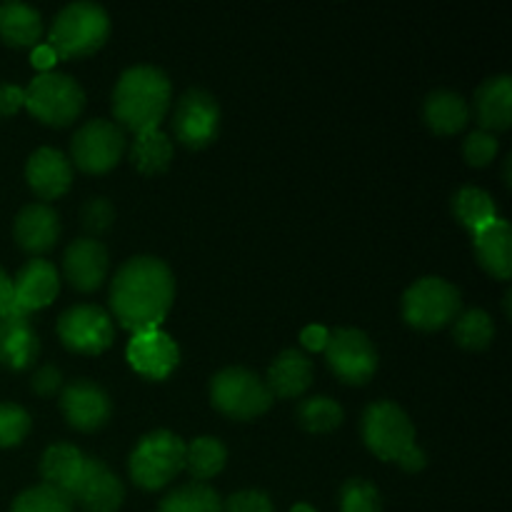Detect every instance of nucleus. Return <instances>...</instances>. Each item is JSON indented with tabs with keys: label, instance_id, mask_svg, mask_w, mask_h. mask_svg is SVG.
<instances>
[{
	"label": "nucleus",
	"instance_id": "nucleus-1",
	"mask_svg": "<svg viewBox=\"0 0 512 512\" xmlns=\"http://www.w3.org/2000/svg\"><path fill=\"white\" fill-rule=\"evenodd\" d=\"M175 300V278L168 265L153 255L125 260L110 285L113 315L130 333L158 330Z\"/></svg>",
	"mask_w": 512,
	"mask_h": 512
},
{
	"label": "nucleus",
	"instance_id": "nucleus-2",
	"mask_svg": "<svg viewBox=\"0 0 512 512\" xmlns=\"http://www.w3.org/2000/svg\"><path fill=\"white\" fill-rule=\"evenodd\" d=\"M170 80L153 65H135L118 78L113 90V115L133 133L155 130L170 110Z\"/></svg>",
	"mask_w": 512,
	"mask_h": 512
},
{
	"label": "nucleus",
	"instance_id": "nucleus-3",
	"mask_svg": "<svg viewBox=\"0 0 512 512\" xmlns=\"http://www.w3.org/2000/svg\"><path fill=\"white\" fill-rule=\"evenodd\" d=\"M363 443L375 458L398 463L408 473H420L428 465L423 450L415 443V425L393 400H378L368 405L360 420Z\"/></svg>",
	"mask_w": 512,
	"mask_h": 512
},
{
	"label": "nucleus",
	"instance_id": "nucleus-4",
	"mask_svg": "<svg viewBox=\"0 0 512 512\" xmlns=\"http://www.w3.org/2000/svg\"><path fill=\"white\" fill-rule=\"evenodd\" d=\"M110 33V20L100 5L95 3H70L65 5L53 20L48 43L53 55L63 60L85 58L98 53Z\"/></svg>",
	"mask_w": 512,
	"mask_h": 512
},
{
	"label": "nucleus",
	"instance_id": "nucleus-5",
	"mask_svg": "<svg viewBox=\"0 0 512 512\" xmlns=\"http://www.w3.org/2000/svg\"><path fill=\"white\" fill-rule=\"evenodd\" d=\"M23 108H28L40 123L65 128L83 113L85 93L70 75L45 70L23 88Z\"/></svg>",
	"mask_w": 512,
	"mask_h": 512
},
{
	"label": "nucleus",
	"instance_id": "nucleus-6",
	"mask_svg": "<svg viewBox=\"0 0 512 512\" xmlns=\"http://www.w3.org/2000/svg\"><path fill=\"white\" fill-rule=\"evenodd\" d=\"M130 478L143 490H160L185 470V440L170 430L143 435L130 453Z\"/></svg>",
	"mask_w": 512,
	"mask_h": 512
},
{
	"label": "nucleus",
	"instance_id": "nucleus-7",
	"mask_svg": "<svg viewBox=\"0 0 512 512\" xmlns=\"http://www.w3.org/2000/svg\"><path fill=\"white\" fill-rule=\"evenodd\" d=\"M460 290L438 275L420 278L405 290L403 318L418 330H440L460 313Z\"/></svg>",
	"mask_w": 512,
	"mask_h": 512
},
{
	"label": "nucleus",
	"instance_id": "nucleus-8",
	"mask_svg": "<svg viewBox=\"0 0 512 512\" xmlns=\"http://www.w3.org/2000/svg\"><path fill=\"white\" fill-rule=\"evenodd\" d=\"M210 400L215 410L233 420H253L268 413L273 395L263 380L245 368H225L210 380Z\"/></svg>",
	"mask_w": 512,
	"mask_h": 512
},
{
	"label": "nucleus",
	"instance_id": "nucleus-9",
	"mask_svg": "<svg viewBox=\"0 0 512 512\" xmlns=\"http://www.w3.org/2000/svg\"><path fill=\"white\" fill-rule=\"evenodd\" d=\"M330 370L348 385H363L378 370V350L358 328H338L328 333L323 348Z\"/></svg>",
	"mask_w": 512,
	"mask_h": 512
},
{
	"label": "nucleus",
	"instance_id": "nucleus-10",
	"mask_svg": "<svg viewBox=\"0 0 512 512\" xmlns=\"http://www.w3.org/2000/svg\"><path fill=\"white\" fill-rule=\"evenodd\" d=\"M70 153H73V163L83 173H108V170H113L118 165V160L125 153L123 128L118 123H113V120H88L73 135Z\"/></svg>",
	"mask_w": 512,
	"mask_h": 512
},
{
	"label": "nucleus",
	"instance_id": "nucleus-11",
	"mask_svg": "<svg viewBox=\"0 0 512 512\" xmlns=\"http://www.w3.org/2000/svg\"><path fill=\"white\" fill-rule=\"evenodd\" d=\"M58 338L73 353L100 355L113 345V318L98 305H73L58 318Z\"/></svg>",
	"mask_w": 512,
	"mask_h": 512
},
{
	"label": "nucleus",
	"instance_id": "nucleus-12",
	"mask_svg": "<svg viewBox=\"0 0 512 512\" xmlns=\"http://www.w3.org/2000/svg\"><path fill=\"white\" fill-rule=\"evenodd\" d=\"M220 105L203 88L185 90L173 113V133L185 148L200 150L218 138Z\"/></svg>",
	"mask_w": 512,
	"mask_h": 512
},
{
	"label": "nucleus",
	"instance_id": "nucleus-13",
	"mask_svg": "<svg viewBox=\"0 0 512 512\" xmlns=\"http://www.w3.org/2000/svg\"><path fill=\"white\" fill-rule=\"evenodd\" d=\"M60 290L58 270L50 260L33 258L18 270L13 280V303H10L8 313L15 318H28L35 310L45 308L55 300Z\"/></svg>",
	"mask_w": 512,
	"mask_h": 512
},
{
	"label": "nucleus",
	"instance_id": "nucleus-14",
	"mask_svg": "<svg viewBox=\"0 0 512 512\" xmlns=\"http://www.w3.org/2000/svg\"><path fill=\"white\" fill-rule=\"evenodd\" d=\"M60 410L70 428L80 430V433H93L108 423L113 403H110L108 393L93 380H73L60 393Z\"/></svg>",
	"mask_w": 512,
	"mask_h": 512
},
{
	"label": "nucleus",
	"instance_id": "nucleus-15",
	"mask_svg": "<svg viewBox=\"0 0 512 512\" xmlns=\"http://www.w3.org/2000/svg\"><path fill=\"white\" fill-rule=\"evenodd\" d=\"M70 500L73 505H80L83 512H115L123 505L125 488L103 460L85 455L83 473L70 493Z\"/></svg>",
	"mask_w": 512,
	"mask_h": 512
},
{
	"label": "nucleus",
	"instance_id": "nucleus-16",
	"mask_svg": "<svg viewBox=\"0 0 512 512\" xmlns=\"http://www.w3.org/2000/svg\"><path fill=\"white\" fill-rule=\"evenodd\" d=\"M128 363L133 365L135 373L150 380H163L178 368L180 363V348L168 333L163 330H145V333H135L133 340L128 343Z\"/></svg>",
	"mask_w": 512,
	"mask_h": 512
},
{
	"label": "nucleus",
	"instance_id": "nucleus-17",
	"mask_svg": "<svg viewBox=\"0 0 512 512\" xmlns=\"http://www.w3.org/2000/svg\"><path fill=\"white\" fill-rule=\"evenodd\" d=\"M65 280L80 293H93L108 275V250L100 240L80 238L65 248L63 255Z\"/></svg>",
	"mask_w": 512,
	"mask_h": 512
},
{
	"label": "nucleus",
	"instance_id": "nucleus-18",
	"mask_svg": "<svg viewBox=\"0 0 512 512\" xmlns=\"http://www.w3.org/2000/svg\"><path fill=\"white\" fill-rule=\"evenodd\" d=\"M25 180H28L30 190L40 200H58L70 190L73 168H70V160L60 150L45 145V148H38L28 158Z\"/></svg>",
	"mask_w": 512,
	"mask_h": 512
},
{
	"label": "nucleus",
	"instance_id": "nucleus-19",
	"mask_svg": "<svg viewBox=\"0 0 512 512\" xmlns=\"http://www.w3.org/2000/svg\"><path fill=\"white\" fill-rule=\"evenodd\" d=\"M15 240L30 255H43L53 250L60 238V218L48 203H30L18 213L13 225Z\"/></svg>",
	"mask_w": 512,
	"mask_h": 512
},
{
	"label": "nucleus",
	"instance_id": "nucleus-20",
	"mask_svg": "<svg viewBox=\"0 0 512 512\" xmlns=\"http://www.w3.org/2000/svg\"><path fill=\"white\" fill-rule=\"evenodd\" d=\"M40 353V338L28 318H0V365L13 373L28 370Z\"/></svg>",
	"mask_w": 512,
	"mask_h": 512
},
{
	"label": "nucleus",
	"instance_id": "nucleus-21",
	"mask_svg": "<svg viewBox=\"0 0 512 512\" xmlns=\"http://www.w3.org/2000/svg\"><path fill=\"white\" fill-rule=\"evenodd\" d=\"M263 383L273 398H300L313 383V363L300 350H283L268 368V378Z\"/></svg>",
	"mask_w": 512,
	"mask_h": 512
},
{
	"label": "nucleus",
	"instance_id": "nucleus-22",
	"mask_svg": "<svg viewBox=\"0 0 512 512\" xmlns=\"http://www.w3.org/2000/svg\"><path fill=\"white\" fill-rule=\"evenodd\" d=\"M475 255L478 263L488 270L493 278L510 280L512 275V230L503 218H495L478 233H473Z\"/></svg>",
	"mask_w": 512,
	"mask_h": 512
},
{
	"label": "nucleus",
	"instance_id": "nucleus-23",
	"mask_svg": "<svg viewBox=\"0 0 512 512\" xmlns=\"http://www.w3.org/2000/svg\"><path fill=\"white\" fill-rule=\"evenodd\" d=\"M475 113L485 133L508 130L512 125V78L495 75L488 78L475 93Z\"/></svg>",
	"mask_w": 512,
	"mask_h": 512
},
{
	"label": "nucleus",
	"instance_id": "nucleus-24",
	"mask_svg": "<svg viewBox=\"0 0 512 512\" xmlns=\"http://www.w3.org/2000/svg\"><path fill=\"white\" fill-rule=\"evenodd\" d=\"M423 120L433 133L455 135L468 125V100L453 90H433L423 103Z\"/></svg>",
	"mask_w": 512,
	"mask_h": 512
},
{
	"label": "nucleus",
	"instance_id": "nucleus-25",
	"mask_svg": "<svg viewBox=\"0 0 512 512\" xmlns=\"http://www.w3.org/2000/svg\"><path fill=\"white\" fill-rule=\"evenodd\" d=\"M43 35V18L30 5L10 0L0 5V40L13 48H35Z\"/></svg>",
	"mask_w": 512,
	"mask_h": 512
},
{
	"label": "nucleus",
	"instance_id": "nucleus-26",
	"mask_svg": "<svg viewBox=\"0 0 512 512\" xmlns=\"http://www.w3.org/2000/svg\"><path fill=\"white\" fill-rule=\"evenodd\" d=\"M83 463L85 455L75 445L55 443L40 458V475H43L45 485L70 495L80 480V473H83Z\"/></svg>",
	"mask_w": 512,
	"mask_h": 512
},
{
	"label": "nucleus",
	"instance_id": "nucleus-27",
	"mask_svg": "<svg viewBox=\"0 0 512 512\" xmlns=\"http://www.w3.org/2000/svg\"><path fill=\"white\" fill-rule=\"evenodd\" d=\"M173 160V140L160 128L135 133L133 148H130V163L143 175H158L168 170Z\"/></svg>",
	"mask_w": 512,
	"mask_h": 512
},
{
	"label": "nucleus",
	"instance_id": "nucleus-28",
	"mask_svg": "<svg viewBox=\"0 0 512 512\" xmlns=\"http://www.w3.org/2000/svg\"><path fill=\"white\" fill-rule=\"evenodd\" d=\"M453 215L460 220V225L468 228L470 235H473L498 218V205H495L493 195L485 193L483 188L465 185V188H460L458 193L453 195Z\"/></svg>",
	"mask_w": 512,
	"mask_h": 512
},
{
	"label": "nucleus",
	"instance_id": "nucleus-29",
	"mask_svg": "<svg viewBox=\"0 0 512 512\" xmlns=\"http://www.w3.org/2000/svg\"><path fill=\"white\" fill-rule=\"evenodd\" d=\"M228 460V448L218 438L200 435L193 443L185 445V470L190 473L193 483H205L215 478L225 468Z\"/></svg>",
	"mask_w": 512,
	"mask_h": 512
},
{
	"label": "nucleus",
	"instance_id": "nucleus-30",
	"mask_svg": "<svg viewBox=\"0 0 512 512\" xmlns=\"http://www.w3.org/2000/svg\"><path fill=\"white\" fill-rule=\"evenodd\" d=\"M158 512H223V500L210 485L188 483L165 495Z\"/></svg>",
	"mask_w": 512,
	"mask_h": 512
},
{
	"label": "nucleus",
	"instance_id": "nucleus-31",
	"mask_svg": "<svg viewBox=\"0 0 512 512\" xmlns=\"http://www.w3.org/2000/svg\"><path fill=\"white\" fill-rule=\"evenodd\" d=\"M295 418H298L300 428L308 430V433H330V430L343 425L345 413L340 408V403H335L333 398L313 395V398L300 400L298 410H295Z\"/></svg>",
	"mask_w": 512,
	"mask_h": 512
},
{
	"label": "nucleus",
	"instance_id": "nucleus-32",
	"mask_svg": "<svg viewBox=\"0 0 512 512\" xmlns=\"http://www.w3.org/2000/svg\"><path fill=\"white\" fill-rule=\"evenodd\" d=\"M495 338V325L485 310L473 308L458 313L453 325V340L465 350H485Z\"/></svg>",
	"mask_w": 512,
	"mask_h": 512
},
{
	"label": "nucleus",
	"instance_id": "nucleus-33",
	"mask_svg": "<svg viewBox=\"0 0 512 512\" xmlns=\"http://www.w3.org/2000/svg\"><path fill=\"white\" fill-rule=\"evenodd\" d=\"M10 512H73V500L63 490L43 483L20 493Z\"/></svg>",
	"mask_w": 512,
	"mask_h": 512
},
{
	"label": "nucleus",
	"instance_id": "nucleus-34",
	"mask_svg": "<svg viewBox=\"0 0 512 512\" xmlns=\"http://www.w3.org/2000/svg\"><path fill=\"white\" fill-rule=\"evenodd\" d=\"M340 512H383L380 490L370 480H345L340 488Z\"/></svg>",
	"mask_w": 512,
	"mask_h": 512
},
{
	"label": "nucleus",
	"instance_id": "nucleus-35",
	"mask_svg": "<svg viewBox=\"0 0 512 512\" xmlns=\"http://www.w3.org/2000/svg\"><path fill=\"white\" fill-rule=\"evenodd\" d=\"M28 410L15 403H0V448H15L30 433Z\"/></svg>",
	"mask_w": 512,
	"mask_h": 512
},
{
	"label": "nucleus",
	"instance_id": "nucleus-36",
	"mask_svg": "<svg viewBox=\"0 0 512 512\" xmlns=\"http://www.w3.org/2000/svg\"><path fill=\"white\" fill-rule=\"evenodd\" d=\"M498 150V138L493 133H485V130H475L463 143V155L468 160V165H473V168H485V165L493 163Z\"/></svg>",
	"mask_w": 512,
	"mask_h": 512
},
{
	"label": "nucleus",
	"instance_id": "nucleus-37",
	"mask_svg": "<svg viewBox=\"0 0 512 512\" xmlns=\"http://www.w3.org/2000/svg\"><path fill=\"white\" fill-rule=\"evenodd\" d=\"M80 220H83V228L90 235H103L113 228L115 223V208L108 198H90L88 203L80 210Z\"/></svg>",
	"mask_w": 512,
	"mask_h": 512
},
{
	"label": "nucleus",
	"instance_id": "nucleus-38",
	"mask_svg": "<svg viewBox=\"0 0 512 512\" xmlns=\"http://www.w3.org/2000/svg\"><path fill=\"white\" fill-rule=\"evenodd\" d=\"M223 512H275V508L263 490H240L223 500Z\"/></svg>",
	"mask_w": 512,
	"mask_h": 512
},
{
	"label": "nucleus",
	"instance_id": "nucleus-39",
	"mask_svg": "<svg viewBox=\"0 0 512 512\" xmlns=\"http://www.w3.org/2000/svg\"><path fill=\"white\" fill-rule=\"evenodd\" d=\"M30 388L40 398H50V395H55L63 388V375H60V370L55 365H43L40 370H35L33 380H30Z\"/></svg>",
	"mask_w": 512,
	"mask_h": 512
},
{
	"label": "nucleus",
	"instance_id": "nucleus-40",
	"mask_svg": "<svg viewBox=\"0 0 512 512\" xmlns=\"http://www.w3.org/2000/svg\"><path fill=\"white\" fill-rule=\"evenodd\" d=\"M23 108V88L10 83H0V120L10 118Z\"/></svg>",
	"mask_w": 512,
	"mask_h": 512
},
{
	"label": "nucleus",
	"instance_id": "nucleus-41",
	"mask_svg": "<svg viewBox=\"0 0 512 512\" xmlns=\"http://www.w3.org/2000/svg\"><path fill=\"white\" fill-rule=\"evenodd\" d=\"M305 348L310 350H323L325 348V340H328V330L320 328V325H313V328H305L303 335H300Z\"/></svg>",
	"mask_w": 512,
	"mask_h": 512
},
{
	"label": "nucleus",
	"instance_id": "nucleus-42",
	"mask_svg": "<svg viewBox=\"0 0 512 512\" xmlns=\"http://www.w3.org/2000/svg\"><path fill=\"white\" fill-rule=\"evenodd\" d=\"M10 303H13V280L5 275V270L0 268V318L8 313Z\"/></svg>",
	"mask_w": 512,
	"mask_h": 512
},
{
	"label": "nucleus",
	"instance_id": "nucleus-43",
	"mask_svg": "<svg viewBox=\"0 0 512 512\" xmlns=\"http://www.w3.org/2000/svg\"><path fill=\"white\" fill-rule=\"evenodd\" d=\"M510 165H512V155H508V160H505V168H503V178H505V185L510 188Z\"/></svg>",
	"mask_w": 512,
	"mask_h": 512
},
{
	"label": "nucleus",
	"instance_id": "nucleus-44",
	"mask_svg": "<svg viewBox=\"0 0 512 512\" xmlns=\"http://www.w3.org/2000/svg\"><path fill=\"white\" fill-rule=\"evenodd\" d=\"M510 300H512V293L508 290V293H505V298H503V310H505V318H510Z\"/></svg>",
	"mask_w": 512,
	"mask_h": 512
},
{
	"label": "nucleus",
	"instance_id": "nucleus-45",
	"mask_svg": "<svg viewBox=\"0 0 512 512\" xmlns=\"http://www.w3.org/2000/svg\"><path fill=\"white\" fill-rule=\"evenodd\" d=\"M290 512H315V508H310L308 503H298V505H293V510Z\"/></svg>",
	"mask_w": 512,
	"mask_h": 512
}]
</instances>
